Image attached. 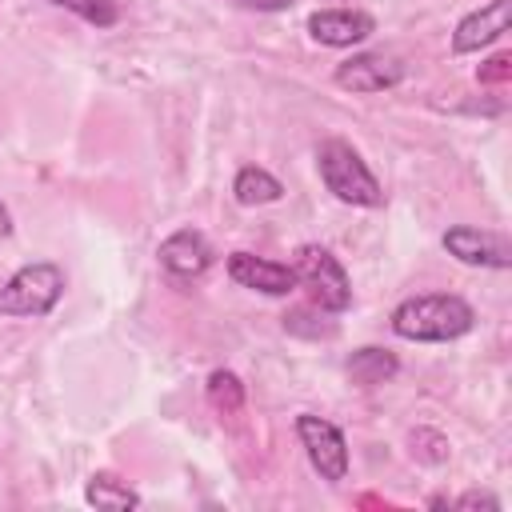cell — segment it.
Here are the masks:
<instances>
[{
	"label": "cell",
	"instance_id": "cell-1",
	"mask_svg": "<svg viewBox=\"0 0 512 512\" xmlns=\"http://www.w3.org/2000/svg\"><path fill=\"white\" fill-rule=\"evenodd\" d=\"M472 304L452 296V292H424V296H408L404 304L392 308V332L400 340H416V344H444L456 340L472 328Z\"/></svg>",
	"mask_w": 512,
	"mask_h": 512
},
{
	"label": "cell",
	"instance_id": "cell-2",
	"mask_svg": "<svg viewBox=\"0 0 512 512\" xmlns=\"http://www.w3.org/2000/svg\"><path fill=\"white\" fill-rule=\"evenodd\" d=\"M316 168L324 188L340 200V204H356V208H380L384 204V188L376 184L372 168L364 164V156L348 144V140H324L316 148Z\"/></svg>",
	"mask_w": 512,
	"mask_h": 512
},
{
	"label": "cell",
	"instance_id": "cell-3",
	"mask_svg": "<svg viewBox=\"0 0 512 512\" xmlns=\"http://www.w3.org/2000/svg\"><path fill=\"white\" fill-rule=\"evenodd\" d=\"M64 292V272L52 260H36L16 268L4 288H0V316H20V320H40L56 308Z\"/></svg>",
	"mask_w": 512,
	"mask_h": 512
},
{
	"label": "cell",
	"instance_id": "cell-4",
	"mask_svg": "<svg viewBox=\"0 0 512 512\" xmlns=\"http://www.w3.org/2000/svg\"><path fill=\"white\" fill-rule=\"evenodd\" d=\"M292 272H296V288H308V296L320 312H348L352 284H348V272L340 268V260L328 248L300 244L296 260H292Z\"/></svg>",
	"mask_w": 512,
	"mask_h": 512
},
{
	"label": "cell",
	"instance_id": "cell-5",
	"mask_svg": "<svg viewBox=\"0 0 512 512\" xmlns=\"http://www.w3.org/2000/svg\"><path fill=\"white\" fill-rule=\"evenodd\" d=\"M296 436H300V444L308 452V464L320 472V480L336 484V480L348 476V440H344V432L332 420L300 412L296 416Z\"/></svg>",
	"mask_w": 512,
	"mask_h": 512
},
{
	"label": "cell",
	"instance_id": "cell-6",
	"mask_svg": "<svg viewBox=\"0 0 512 512\" xmlns=\"http://www.w3.org/2000/svg\"><path fill=\"white\" fill-rule=\"evenodd\" d=\"M344 92H360V96H372V92H384V88H396L404 80V64L400 56L392 52H356L348 56L336 76H332Z\"/></svg>",
	"mask_w": 512,
	"mask_h": 512
},
{
	"label": "cell",
	"instance_id": "cell-7",
	"mask_svg": "<svg viewBox=\"0 0 512 512\" xmlns=\"http://www.w3.org/2000/svg\"><path fill=\"white\" fill-rule=\"evenodd\" d=\"M376 32V20L360 8H320L308 16V36L328 48H352Z\"/></svg>",
	"mask_w": 512,
	"mask_h": 512
},
{
	"label": "cell",
	"instance_id": "cell-8",
	"mask_svg": "<svg viewBox=\"0 0 512 512\" xmlns=\"http://www.w3.org/2000/svg\"><path fill=\"white\" fill-rule=\"evenodd\" d=\"M228 276L240 288H252V292H264V296H288V292H296L292 264L264 260V256H252V252H232L228 256Z\"/></svg>",
	"mask_w": 512,
	"mask_h": 512
},
{
	"label": "cell",
	"instance_id": "cell-9",
	"mask_svg": "<svg viewBox=\"0 0 512 512\" xmlns=\"http://www.w3.org/2000/svg\"><path fill=\"white\" fill-rule=\"evenodd\" d=\"M508 24H512V0H488L484 8H476V12H468L460 24H456V32H452V52H480V48H488L492 40H500L504 32H508Z\"/></svg>",
	"mask_w": 512,
	"mask_h": 512
},
{
	"label": "cell",
	"instance_id": "cell-10",
	"mask_svg": "<svg viewBox=\"0 0 512 512\" xmlns=\"http://www.w3.org/2000/svg\"><path fill=\"white\" fill-rule=\"evenodd\" d=\"M444 248L448 256H456L460 264H472V268H508V248L504 240L480 232V228H468V224H456L444 232Z\"/></svg>",
	"mask_w": 512,
	"mask_h": 512
},
{
	"label": "cell",
	"instance_id": "cell-11",
	"mask_svg": "<svg viewBox=\"0 0 512 512\" xmlns=\"http://www.w3.org/2000/svg\"><path fill=\"white\" fill-rule=\"evenodd\" d=\"M156 256H160L164 272H172L176 280H192V276L208 272V264H212V248H208V240H204L196 228L172 232V236L160 244Z\"/></svg>",
	"mask_w": 512,
	"mask_h": 512
},
{
	"label": "cell",
	"instance_id": "cell-12",
	"mask_svg": "<svg viewBox=\"0 0 512 512\" xmlns=\"http://www.w3.org/2000/svg\"><path fill=\"white\" fill-rule=\"evenodd\" d=\"M396 356L388 352V348H356L352 356H348V376H352V384H360V388H372V384H384V380H392L396 376Z\"/></svg>",
	"mask_w": 512,
	"mask_h": 512
},
{
	"label": "cell",
	"instance_id": "cell-13",
	"mask_svg": "<svg viewBox=\"0 0 512 512\" xmlns=\"http://www.w3.org/2000/svg\"><path fill=\"white\" fill-rule=\"evenodd\" d=\"M232 196H236V204H244V208H256V204H272V200H280L284 196V184L272 176V172H264V168H240L236 172V180H232Z\"/></svg>",
	"mask_w": 512,
	"mask_h": 512
},
{
	"label": "cell",
	"instance_id": "cell-14",
	"mask_svg": "<svg viewBox=\"0 0 512 512\" xmlns=\"http://www.w3.org/2000/svg\"><path fill=\"white\" fill-rule=\"evenodd\" d=\"M84 500L96 504V508H140V492L128 488L120 476L112 472H96L88 484H84Z\"/></svg>",
	"mask_w": 512,
	"mask_h": 512
},
{
	"label": "cell",
	"instance_id": "cell-15",
	"mask_svg": "<svg viewBox=\"0 0 512 512\" xmlns=\"http://www.w3.org/2000/svg\"><path fill=\"white\" fill-rule=\"evenodd\" d=\"M208 404H212L220 416H236V412L244 408V384H240V376L228 372V368H216V372L208 376Z\"/></svg>",
	"mask_w": 512,
	"mask_h": 512
},
{
	"label": "cell",
	"instance_id": "cell-16",
	"mask_svg": "<svg viewBox=\"0 0 512 512\" xmlns=\"http://www.w3.org/2000/svg\"><path fill=\"white\" fill-rule=\"evenodd\" d=\"M52 4L76 12L80 20H88V24H96V28H112V24L120 20V8H116L112 0H52Z\"/></svg>",
	"mask_w": 512,
	"mask_h": 512
},
{
	"label": "cell",
	"instance_id": "cell-17",
	"mask_svg": "<svg viewBox=\"0 0 512 512\" xmlns=\"http://www.w3.org/2000/svg\"><path fill=\"white\" fill-rule=\"evenodd\" d=\"M412 452L420 460H428V464H440V460H448V440L428 432V428H420V432H412Z\"/></svg>",
	"mask_w": 512,
	"mask_h": 512
},
{
	"label": "cell",
	"instance_id": "cell-18",
	"mask_svg": "<svg viewBox=\"0 0 512 512\" xmlns=\"http://www.w3.org/2000/svg\"><path fill=\"white\" fill-rule=\"evenodd\" d=\"M456 508H460V512H476V508H488V512H500V500H496L492 492H476V488H472V492H464V496L456 500Z\"/></svg>",
	"mask_w": 512,
	"mask_h": 512
},
{
	"label": "cell",
	"instance_id": "cell-19",
	"mask_svg": "<svg viewBox=\"0 0 512 512\" xmlns=\"http://www.w3.org/2000/svg\"><path fill=\"white\" fill-rule=\"evenodd\" d=\"M512 72V60L508 56H496V60H488V68H480L476 76H480V84H496V80H504Z\"/></svg>",
	"mask_w": 512,
	"mask_h": 512
},
{
	"label": "cell",
	"instance_id": "cell-20",
	"mask_svg": "<svg viewBox=\"0 0 512 512\" xmlns=\"http://www.w3.org/2000/svg\"><path fill=\"white\" fill-rule=\"evenodd\" d=\"M248 4H256V8H268V12H272V8H292L296 0H248Z\"/></svg>",
	"mask_w": 512,
	"mask_h": 512
},
{
	"label": "cell",
	"instance_id": "cell-21",
	"mask_svg": "<svg viewBox=\"0 0 512 512\" xmlns=\"http://www.w3.org/2000/svg\"><path fill=\"white\" fill-rule=\"evenodd\" d=\"M0 236H12V212L4 208V200H0Z\"/></svg>",
	"mask_w": 512,
	"mask_h": 512
},
{
	"label": "cell",
	"instance_id": "cell-22",
	"mask_svg": "<svg viewBox=\"0 0 512 512\" xmlns=\"http://www.w3.org/2000/svg\"><path fill=\"white\" fill-rule=\"evenodd\" d=\"M328 4H336V8H352V0H328Z\"/></svg>",
	"mask_w": 512,
	"mask_h": 512
}]
</instances>
